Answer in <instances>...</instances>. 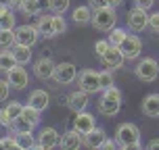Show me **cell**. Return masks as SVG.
Wrapping results in <instances>:
<instances>
[{
	"label": "cell",
	"instance_id": "cell-36",
	"mask_svg": "<svg viewBox=\"0 0 159 150\" xmlns=\"http://www.w3.org/2000/svg\"><path fill=\"white\" fill-rule=\"evenodd\" d=\"M8 92H11L8 79H0V102H4V100L8 98Z\"/></svg>",
	"mask_w": 159,
	"mask_h": 150
},
{
	"label": "cell",
	"instance_id": "cell-25",
	"mask_svg": "<svg viewBox=\"0 0 159 150\" xmlns=\"http://www.w3.org/2000/svg\"><path fill=\"white\" fill-rule=\"evenodd\" d=\"M15 65H17V61H15V56H13V50H0V71L7 73Z\"/></svg>",
	"mask_w": 159,
	"mask_h": 150
},
{
	"label": "cell",
	"instance_id": "cell-31",
	"mask_svg": "<svg viewBox=\"0 0 159 150\" xmlns=\"http://www.w3.org/2000/svg\"><path fill=\"white\" fill-rule=\"evenodd\" d=\"M21 13H25L27 17L40 15V0H25L21 6Z\"/></svg>",
	"mask_w": 159,
	"mask_h": 150
},
{
	"label": "cell",
	"instance_id": "cell-6",
	"mask_svg": "<svg viewBox=\"0 0 159 150\" xmlns=\"http://www.w3.org/2000/svg\"><path fill=\"white\" fill-rule=\"evenodd\" d=\"M149 11L147 8H140V6H134L132 11H128V27L132 29V32H144L147 27H149Z\"/></svg>",
	"mask_w": 159,
	"mask_h": 150
},
{
	"label": "cell",
	"instance_id": "cell-14",
	"mask_svg": "<svg viewBox=\"0 0 159 150\" xmlns=\"http://www.w3.org/2000/svg\"><path fill=\"white\" fill-rule=\"evenodd\" d=\"M121 50H124L128 61H136L140 56V52H143V40L138 36H134V33H128L126 42L121 44Z\"/></svg>",
	"mask_w": 159,
	"mask_h": 150
},
{
	"label": "cell",
	"instance_id": "cell-32",
	"mask_svg": "<svg viewBox=\"0 0 159 150\" xmlns=\"http://www.w3.org/2000/svg\"><path fill=\"white\" fill-rule=\"evenodd\" d=\"M40 113H42V111L34 109V106H30V104H25L23 111H21V115H23V117H27V119H30V121L34 123V125L38 127V125H40Z\"/></svg>",
	"mask_w": 159,
	"mask_h": 150
},
{
	"label": "cell",
	"instance_id": "cell-29",
	"mask_svg": "<svg viewBox=\"0 0 159 150\" xmlns=\"http://www.w3.org/2000/svg\"><path fill=\"white\" fill-rule=\"evenodd\" d=\"M69 4H71V0H48V8L52 13H59V15L67 13L69 11Z\"/></svg>",
	"mask_w": 159,
	"mask_h": 150
},
{
	"label": "cell",
	"instance_id": "cell-12",
	"mask_svg": "<svg viewBox=\"0 0 159 150\" xmlns=\"http://www.w3.org/2000/svg\"><path fill=\"white\" fill-rule=\"evenodd\" d=\"M25 104L17 102V100H11V102L0 111V125L7 127V129H11V125H13V121H15L19 115H21V111H23Z\"/></svg>",
	"mask_w": 159,
	"mask_h": 150
},
{
	"label": "cell",
	"instance_id": "cell-26",
	"mask_svg": "<svg viewBox=\"0 0 159 150\" xmlns=\"http://www.w3.org/2000/svg\"><path fill=\"white\" fill-rule=\"evenodd\" d=\"M11 129H13V131H34V129H36V125H34V123H32V121H30L27 117L19 115V117L13 121Z\"/></svg>",
	"mask_w": 159,
	"mask_h": 150
},
{
	"label": "cell",
	"instance_id": "cell-44",
	"mask_svg": "<svg viewBox=\"0 0 159 150\" xmlns=\"http://www.w3.org/2000/svg\"><path fill=\"white\" fill-rule=\"evenodd\" d=\"M157 148H159V138H155V140H151L147 144V150H157Z\"/></svg>",
	"mask_w": 159,
	"mask_h": 150
},
{
	"label": "cell",
	"instance_id": "cell-21",
	"mask_svg": "<svg viewBox=\"0 0 159 150\" xmlns=\"http://www.w3.org/2000/svg\"><path fill=\"white\" fill-rule=\"evenodd\" d=\"M38 27L40 36H44V38H55V25H52V15H38Z\"/></svg>",
	"mask_w": 159,
	"mask_h": 150
},
{
	"label": "cell",
	"instance_id": "cell-24",
	"mask_svg": "<svg viewBox=\"0 0 159 150\" xmlns=\"http://www.w3.org/2000/svg\"><path fill=\"white\" fill-rule=\"evenodd\" d=\"M71 19H73V23H75V25H86V23H90V21H92V6L88 4V6L73 8Z\"/></svg>",
	"mask_w": 159,
	"mask_h": 150
},
{
	"label": "cell",
	"instance_id": "cell-33",
	"mask_svg": "<svg viewBox=\"0 0 159 150\" xmlns=\"http://www.w3.org/2000/svg\"><path fill=\"white\" fill-rule=\"evenodd\" d=\"M52 25H55L57 36H61V33L67 32V21H65V17L59 15V13H52Z\"/></svg>",
	"mask_w": 159,
	"mask_h": 150
},
{
	"label": "cell",
	"instance_id": "cell-28",
	"mask_svg": "<svg viewBox=\"0 0 159 150\" xmlns=\"http://www.w3.org/2000/svg\"><path fill=\"white\" fill-rule=\"evenodd\" d=\"M15 44V29H0V48H13Z\"/></svg>",
	"mask_w": 159,
	"mask_h": 150
},
{
	"label": "cell",
	"instance_id": "cell-35",
	"mask_svg": "<svg viewBox=\"0 0 159 150\" xmlns=\"http://www.w3.org/2000/svg\"><path fill=\"white\" fill-rule=\"evenodd\" d=\"M109 46H111V42L109 40H98L94 44V52H96V56H103L107 50H109Z\"/></svg>",
	"mask_w": 159,
	"mask_h": 150
},
{
	"label": "cell",
	"instance_id": "cell-1",
	"mask_svg": "<svg viewBox=\"0 0 159 150\" xmlns=\"http://www.w3.org/2000/svg\"><path fill=\"white\" fill-rule=\"evenodd\" d=\"M121 109V90L115 86L107 88L101 92V98H98V111L105 117H115Z\"/></svg>",
	"mask_w": 159,
	"mask_h": 150
},
{
	"label": "cell",
	"instance_id": "cell-15",
	"mask_svg": "<svg viewBox=\"0 0 159 150\" xmlns=\"http://www.w3.org/2000/svg\"><path fill=\"white\" fill-rule=\"evenodd\" d=\"M57 65L52 63V58L48 56H40L38 61L34 63V75L38 79H52V73H55Z\"/></svg>",
	"mask_w": 159,
	"mask_h": 150
},
{
	"label": "cell",
	"instance_id": "cell-39",
	"mask_svg": "<svg viewBox=\"0 0 159 150\" xmlns=\"http://www.w3.org/2000/svg\"><path fill=\"white\" fill-rule=\"evenodd\" d=\"M88 4L92 6V11H96V8H105V6H109V0H88Z\"/></svg>",
	"mask_w": 159,
	"mask_h": 150
},
{
	"label": "cell",
	"instance_id": "cell-2",
	"mask_svg": "<svg viewBox=\"0 0 159 150\" xmlns=\"http://www.w3.org/2000/svg\"><path fill=\"white\" fill-rule=\"evenodd\" d=\"M115 140H117L119 148L130 150V148H140V129L134 123H119L115 129Z\"/></svg>",
	"mask_w": 159,
	"mask_h": 150
},
{
	"label": "cell",
	"instance_id": "cell-16",
	"mask_svg": "<svg viewBox=\"0 0 159 150\" xmlns=\"http://www.w3.org/2000/svg\"><path fill=\"white\" fill-rule=\"evenodd\" d=\"M67 106H69L73 113L86 111V106H88V92L80 90V88L75 90V92H71V94L67 96Z\"/></svg>",
	"mask_w": 159,
	"mask_h": 150
},
{
	"label": "cell",
	"instance_id": "cell-42",
	"mask_svg": "<svg viewBox=\"0 0 159 150\" xmlns=\"http://www.w3.org/2000/svg\"><path fill=\"white\" fill-rule=\"evenodd\" d=\"M7 2L11 4V8H13V11H21V6H23L25 0H7Z\"/></svg>",
	"mask_w": 159,
	"mask_h": 150
},
{
	"label": "cell",
	"instance_id": "cell-30",
	"mask_svg": "<svg viewBox=\"0 0 159 150\" xmlns=\"http://www.w3.org/2000/svg\"><path fill=\"white\" fill-rule=\"evenodd\" d=\"M15 27H17V17L13 13V8H11L7 15L0 17V29H15Z\"/></svg>",
	"mask_w": 159,
	"mask_h": 150
},
{
	"label": "cell",
	"instance_id": "cell-8",
	"mask_svg": "<svg viewBox=\"0 0 159 150\" xmlns=\"http://www.w3.org/2000/svg\"><path fill=\"white\" fill-rule=\"evenodd\" d=\"M4 75H7V79H8V84H11L13 90H25V88L30 86V73L25 69V65H15Z\"/></svg>",
	"mask_w": 159,
	"mask_h": 150
},
{
	"label": "cell",
	"instance_id": "cell-19",
	"mask_svg": "<svg viewBox=\"0 0 159 150\" xmlns=\"http://www.w3.org/2000/svg\"><path fill=\"white\" fill-rule=\"evenodd\" d=\"M27 104L34 106V109H38V111H46L48 104H50V94L46 90H34L30 94V98H27Z\"/></svg>",
	"mask_w": 159,
	"mask_h": 150
},
{
	"label": "cell",
	"instance_id": "cell-22",
	"mask_svg": "<svg viewBox=\"0 0 159 150\" xmlns=\"http://www.w3.org/2000/svg\"><path fill=\"white\" fill-rule=\"evenodd\" d=\"M15 140L19 150H32L38 146V140L34 138V131H15Z\"/></svg>",
	"mask_w": 159,
	"mask_h": 150
},
{
	"label": "cell",
	"instance_id": "cell-11",
	"mask_svg": "<svg viewBox=\"0 0 159 150\" xmlns=\"http://www.w3.org/2000/svg\"><path fill=\"white\" fill-rule=\"evenodd\" d=\"M124 61H126V54H124L121 46H109V50L101 56V63H103L107 69H111V71L113 69H119V67L124 65Z\"/></svg>",
	"mask_w": 159,
	"mask_h": 150
},
{
	"label": "cell",
	"instance_id": "cell-5",
	"mask_svg": "<svg viewBox=\"0 0 159 150\" xmlns=\"http://www.w3.org/2000/svg\"><path fill=\"white\" fill-rule=\"evenodd\" d=\"M78 88L84 90L88 94H98L103 92L101 88V73L94 71V69H84V71L78 73Z\"/></svg>",
	"mask_w": 159,
	"mask_h": 150
},
{
	"label": "cell",
	"instance_id": "cell-17",
	"mask_svg": "<svg viewBox=\"0 0 159 150\" xmlns=\"http://www.w3.org/2000/svg\"><path fill=\"white\" fill-rule=\"evenodd\" d=\"M105 140H107V131H105L103 127H94L92 131H88L86 135H84V146H88V148H103Z\"/></svg>",
	"mask_w": 159,
	"mask_h": 150
},
{
	"label": "cell",
	"instance_id": "cell-37",
	"mask_svg": "<svg viewBox=\"0 0 159 150\" xmlns=\"http://www.w3.org/2000/svg\"><path fill=\"white\" fill-rule=\"evenodd\" d=\"M149 27H151L155 33H159V13H153L149 17Z\"/></svg>",
	"mask_w": 159,
	"mask_h": 150
},
{
	"label": "cell",
	"instance_id": "cell-38",
	"mask_svg": "<svg viewBox=\"0 0 159 150\" xmlns=\"http://www.w3.org/2000/svg\"><path fill=\"white\" fill-rule=\"evenodd\" d=\"M0 142H2V148H19V146H17L15 135H13V138H11V135H7V138H2Z\"/></svg>",
	"mask_w": 159,
	"mask_h": 150
},
{
	"label": "cell",
	"instance_id": "cell-40",
	"mask_svg": "<svg viewBox=\"0 0 159 150\" xmlns=\"http://www.w3.org/2000/svg\"><path fill=\"white\" fill-rule=\"evenodd\" d=\"M153 4H155V0H134V6H140V8H147V11H151Z\"/></svg>",
	"mask_w": 159,
	"mask_h": 150
},
{
	"label": "cell",
	"instance_id": "cell-4",
	"mask_svg": "<svg viewBox=\"0 0 159 150\" xmlns=\"http://www.w3.org/2000/svg\"><path fill=\"white\" fill-rule=\"evenodd\" d=\"M134 73H136V77L140 79V81L151 84V81H155L157 75H159V61H155V58H151V56H144V58H140V61L136 63Z\"/></svg>",
	"mask_w": 159,
	"mask_h": 150
},
{
	"label": "cell",
	"instance_id": "cell-13",
	"mask_svg": "<svg viewBox=\"0 0 159 150\" xmlns=\"http://www.w3.org/2000/svg\"><path fill=\"white\" fill-rule=\"evenodd\" d=\"M96 127V117L88 111H80L73 117V129H78L82 135H86L88 131H92Z\"/></svg>",
	"mask_w": 159,
	"mask_h": 150
},
{
	"label": "cell",
	"instance_id": "cell-45",
	"mask_svg": "<svg viewBox=\"0 0 159 150\" xmlns=\"http://www.w3.org/2000/svg\"><path fill=\"white\" fill-rule=\"evenodd\" d=\"M119 4H121V0H109V6H115V8H117Z\"/></svg>",
	"mask_w": 159,
	"mask_h": 150
},
{
	"label": "cell",
	"instance_id": "cell-23",
	"mask_svg": "<svg viewBox=\"0 0 159 150\" xmlns=\"http://www.w3.org/2000/svg\"><path fill=\"white\" fill-rule=\"evenodd\" d=\"M11 50H13V56H15L17 65H30V63H32V46L15 44Z\"/></svg>",
	"mask_w": 159,
	"mask_h": 150
},
{
	"label": "cell",
	"instance_id": "cell-43",
	"mask_svg": "<svg viewBox=\"0 0 159 150\" xmlns=\"http://www.w3.org/2000/svg\"><path fill=\"white\" fill-rule=\"evenodd\" d=\"M8 11H11V4H8V2H0V17L7 15Z\"/></svg>",
	"mask_w": 159,
	"mask_h": 150
},
{
	"label": "cell",
	"instance_id": "cell-20",
	"mask_svg": "<svg viewBox=\"0 0 159 150\" xmlns=\"http://www.w3.org/2000/svg\"><path fill=\"white\" fill-rule=\"evenodd\" d=\"M143 113L147 115V117H159V94H149V96H144V100H143Z\"/></svg>",
	"mask_w": 159,
	"mask_h": 150
},
{
	"label": "cell",
	"instance_id": "cell-3",
	"mask_svg": "<svg viewBox=\"0 0 159 150\" xmlns=\"http://www.w3.org/2000/svg\"><path fill=\"white\" fill-rule=\"evenodd\" d=\"M92 27L101 29V32H111L113 27L117 25V13L115 6H105V8H96L92 13Z\"/></svg>",
	"mask_w": 159,
	"mask_h": 150
},
{
	"label": "cell",
	"instance_id": "cell-18",
	"mask_svg": "<svg viewBox=\"0 0 159 150\" xmlns=\"http://www.w3.org/2000/svg\"><path fill=\"white\" fill-rule=\"evenodd\" d=\"M82 144H84V135L78 129H69L67 134L61 135V148L65 150H78Z\"/></svg>",
	"mask_w": 159,
	"mask_h": 150
},
{
	"label": "cell",
	"instance_id": "cell-27",
	"mask_svg": "<svg viewBox=\"0 0 159 150\" xmlns=\"http://www.w3.org/2000/svg\"><path fill=\"white\" fill-rule=\"evenodd\" d=\"M126 38H128V32L124 29V27H117V25H115V27L111 29V33H109V38H107V40L111 42V46H121V44L126 42Z\"/></svg>",
	"mask_w": 159,
	"mask_h": 150
},
{
	"label": "cell",
	"instance_id": "cell-9",
	"mask_svg": "<svg viewBox=\"0 0 159 150\" xmlns=\"http://www.w3.org/2000/svg\"><path fill=\"white\" fill-rule=\"evenodd\" d=\"M15 40L17 44H23V46H36L40 40V32L36 25H19V27H15Z\"/></svg>",
	"mask_w": 159,
	"mask_h": 150
},
{
	"label": "cell",
	"instance_id": "cell-41",
	"mask_svg": "<svg viewBox=\"0 0 159 150\" xmlns=\"http://www.w3.org/2000/svg\"><path fill=\"white\" fill-rule=\"evenodd\" d=\"M117 146H119L117 140H109V138H107V140H105V144H103V148H105V150H115Z\"/></svg>",
	"mask_w": 159,
	"mask_h": 150
},
{
	"label": "cell",
	"instance_id": "cell-34",
	"mask_svg": "<svg viewBox=\"0 0 159 150\" xmlns=\"http://www.w3.org/2000/svg\"><path fill=\"white\" fill-rule=\"evenodd\" d=\"M113 86V75H111V69H105V71H101V88L103 90H107V88Z\"/></svg>",
	"mask_w": 159,
	"mask_h": 150
},
{
	"label": "cell",
	"instance_id": "cell-10",
	"mask_svg": "<svg viewBox=\"0 0 159 150\" xmlns=\"http://www.w3.org/2000/svg\"><path fill=\"white\" fill-rule=\"evenodd\" d=\"M55 146H61V134L55 127H42L38 134V146L36 148L48 150V148H55Z\"/></svg>",
	"mask_w": 159,
	"mask_h": 150
},
{
	"label": "cell",
	"instance_id": "cell-7",
	"mask_svg": "<svg viewBox=\"0 0 159 150\" xmlns=\"http://www.w3.org/2000/svg\"><path fill=\"white\" fill-rule=\"evenodd\" d=\"M52 79L59 86H69L78 79V69L73 63H59L55 67V73H52Z\"/></svg>",
	"mask_w": 159,
	"mask_h": 150
}]
</instances>
